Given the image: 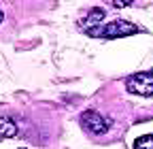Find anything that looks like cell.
Returning <instances> with one entry per match:
<instances>
[{
    "instance_id": "1",
    "label": "cell",
    "mask_w": 153,
    "mask_h": 149,
    "mask_svg": "<svg viewBox=\"0 0 153 149\" xmlns=\"http://www.w3.org/2000/svg\"><path fill=\"white\" fill-rule=\"evenodd\" d=\"M143 28H138L136 24L132 22H126V19H115V22H108V24H100L98 28L89 30L87 34L89 36H100V39H123V36H132L140 32Z\"/></svg>"
},
{
    "instance_id": "2",
    "label": "cell",
    "mask_w": 153,
    "mask_h": 149,
    "mask_svg": "<svg viewBox=\"0 0 153 149\" xmlns=\"http://www.w3.org/2000/svg\"><path fill=\"white\" fill-rule=\"evenodd\" d=\"M126 87L130 94L153 96V72H136L126 79Z\"/></svg>"
},
{
    "instance_id": "3",
    "label": "cell",
    "mask_w": 153,
    "mask_h": 149,
    "mask_svg": "<svg viewBox=\"0 0 153 149\" xmlns=\"http://www.w3.org/2000/svg\"><path fill=\"white\" fill-rule=\"evenodd\" d=\"M79 121H81V126L87 130V132L98 134V136H102L104 132H108V128H111V121L104 119V115H100L98 111H85Z\"/></svg>"
},
{
    "instance_id": "4",
    "label": "cell",
    "mask_w": 153,
    "mask_h": 149,
    "mask_svg": "<svg viewBox=\"0 0 153 149\" xmlns=\"http://www.w3.org/2000/svg\"><path fill=\"white\" fill-rule=\"evenodd\" d=\"M15 134H17V124L9 115H0V141H2V139H11Z\"/></svg>"
},
{
    "instance_id": "5",
    "label": "cell",
    "mask_w": 153,
    "mask_h": 149,
    "mask_svg": "<svg viewBox=\"0 0 153 149\" xmlns=\"http://www.w3.org/2000/svg\"><path fill=\"white\" fill-rule=\"evenodd\" d=\"M134 149H153V134H143L134 141Z\"/></svg>"
},
{
    "instance_id": "6",
    "label": "cell",
    "mask_w": 153,
    "mask_h": 149,
    "mask_svg": "<svg viewBox=\"0 0 153 149\" xmlns=\"http://www.w3.org/2000/svg\"><path fill=\"white\" fill-rule=\"evenodd\" d=\"M2 19H4V13H2V9H0V24H2Z\"/></svg>"
},
{
    "instance_id": "7",
    "label": "cell",
    "mask_w": 153,
    "mask_h": 149,
    "mask_svg": "<svg viewBox=\"0 0 153 149\" xmlns=\"http://www.w3.org/2000/svg\"><path fill=\"white\" fill-rule=\"evenodd\" d=\"M19 149H26V147H19Z\"/></svg>"
},
{
    "instance_id": "8",
    "label": "cell",
    "mask_w": 153,
    "mask_h": 149,
    "mask_svg": "<svg viewBox=\"0 0 153 149\" xmlns=\"http://www.w3.org/2000/svg\"><path fill=\"white\" fill-rule=\"evenodd\" d=\"M151 72H153V70H151Z\"/></svg>"
}]
</instances>
